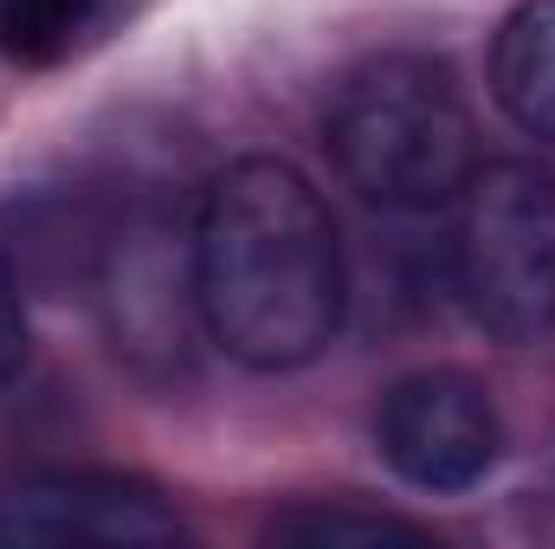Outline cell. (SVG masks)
I'll use <instances>...</instances> for the list:
<instances>
[{"label":"cell","mask_w":555,"mask_h":549,"mask_svg":"<svg viewBox=\"0 0 555 549\" xmlns=\"http://www.w3.org/2000/svg\"><path fill=\"white\" fill-rule=\"evenodd\" d=\"M26 369V304H20V278L0 253V388Z\"/></svg>","instance_id":"30bf717a"},{"label":"cell","mask_w":555,"mask_h":549,"mask_svg":"<svg viewBox=\"0 0 555 549\" xmlns=\"http://www.w3.org/2000/svg\"><path fill=\"white\" fill-rule=\"evenodd\" d=\"M194 304L201 330L253 375L317 362L343 330V240L310 188L278 155L220 168L201 194L194 233Z\"/></svg>","instance_id":"6da1fadb"},{"label":"cell","mask_w":555,"mask_h":549,"mask_svg":"<svg viewBox=\"0 0 555 549\" xmlns=\"http://www.w3.org/2000/svg\"><path fill=\"white\" fill-rule=\"evenodd\" d=\"M188 524L130 478L46 472L0 485V544H181Z\"/></svg>","instance_id":"8992f818"},{"label":"cell","mask_w":555,"mask_h":549,"mask_svg":"<svg viewBox=\"0 0 555 549\" xmlns=\"http://www.w3.org/2000/svg\"><path fill=\"white\" fill-rule=\"evenodd\" d=\"M323 142L336 175L388 214L452 207V194L478 168L472 111L452 72L420 52H388L356 65L330 98Z\"/></svg>","instance_id":"7a4b0ae2"},{"label":"cell","mask_w":555,"mask_h":549,"mask_svg":"<svg viewBox=\"0 0 555 549\" xmlns=\"http://www.w3.org/2000/svg\"><path fill=\"white\" fill-rule=\"evenodd\" d=\"M104 317L117 349L142 369H181L188 330L201 323L194 304V253L175 246L168 220H124L104 246Z\"/></svg>","instance_id":"5b68a950"},{"label":"cell","mask_w":555,"mask_h":549,"mask_svg":"<svg viewBox=\"0 0 555 549\" xmlns=\"http://www.w3.org/2000/svg\"><path fill=\"white\" fill-rule=\"evenodd\" d=\"M117 0H0V59L13 65H59L72 59Z\"/></svg>","instance_id":"ba28073f"},{"label":"cell","mask_w":555,"mask_h":549,"mask_svg":"<svg viewBox=\"0 0 555 549\" xmlns=\"http://www.w3.org/2000/svg\"><path fill=\"white\" fill-rule=\"evenodd\" d=\"M452 291L498 343L555 330V175L537 162H478L452 194Z\"/></svg>","instance_id":"3957f363"},{"label":"cell","mask_w":555,"mask_h":549,"mask_svg":"<svg viewBox=\"0 0 555 549\" xmlns=\"http://www.w3.org/2000/svg\"><path fill=\"white\" fill-rule=\"evenodd\" d=\"M272 544L304 549H382V544H426V531L388 511H349V505H297L266 524Z\"/></svg>","instance_id":"9c48e42d"},{"label":"cell","mask_w":555,"mask_h":549,"mask_svg":"<svg viewBox=\"0 0 555 549\" xmlns=\"http://www.w3.org/2000/svg\"><path fill=\"white\" fill-rule=\"evenodd\" d=\"M491 91L504 117L555 142V0H517L491 39Z\"/></svg>","instance_id":"52a82bcc"},{"label":"cell","mask_w":555,"mask_h":549,"mask_svg":"<svg viewBox=\"0 0 555 549\" xmlns=\"http://www.w3.org/2000/svg\"><path fill=\"white\" fill-rule=\"evenodd\" d=\"M382 459L420 491H472L498 465V408L465 369H414L375 408Z\"/></svg>","instance_id":"277c9868"}]
</instances>
